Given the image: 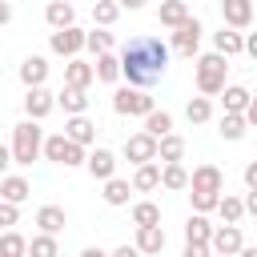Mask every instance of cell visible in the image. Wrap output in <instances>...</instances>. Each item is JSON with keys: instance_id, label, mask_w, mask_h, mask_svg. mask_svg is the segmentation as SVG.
Wrapping results in <instances>:
<instances>
[{"instance_id": "c3c4849f", "label": "cell", "mask_w": 257, "mask_h": 257, "mask_svg": "<svg viewBox=\"0 0 257 257\" xmlns=\"http://www.w3.org/2000/svg\"><path fill=\"white\" fill-rule=\"evenodd\" d=\"M80 257H108V253H104V249H96V245H88V249H84Z\"/></svg>"}, {"instance_id": "d6986e66", "label": "cell", "mask_w": 257, "mask_h": 257, "mask_svg": "<svg viewBox=\"0 0 257 257\" xmlns=\"http://www.w3.org/2000/svg\"><path fill=\"white\" fill-rule=\"evenodd\" d=\"M44 20H48V28H52V32H56V28H72V24H76V8H72V4H64V0H48Z\"/></svg>"}, {"instance_id": "83f0119b", "label": "cell", "mask_w": 257, "mask_h": 257, "mask_svg": "<svg viewBox=\"0 0 257 257\" xmlns=\"http://www.w3.org/2000/svg\"><path fill=\"white\" fill-rule=\"evenodd\" d=\"M209 233H213V225H209V217H205V213H189V221H185V241H197V245H209Z\"/></svg>"}, {"instance_id": "4fadbf2b", "label": "cell", "mask_w": 257, "mask_h": 257, "mask_svg": "<svg viewBox=\"0 0 257 257\" xmlns=\"http://www.w3.org/2000/svg\"><path fill=\"white\" fill-rule=\"evenodd\" d=\"M84 169H88L96 181H108V177H116V153L92 149V153H84Z\"/></svg>"}, {"instance_id": "681fc988", "label": "cell", "mask_w": 257, "mask_h": 257, "mask_svg": "<svg viewBox=\"0 0 257 257\" xmlns=\"http://www.w3.org/2000/svg\"><path fill=\"white\" fill-rule=\"evenodd\" d=\"M64 4H72V0H64Z\"/></svg>"}, {"instance_id": "7a4b0ae2", "label": "cell", "mask_w": 257, "mask_h": 257, "mask_svg": "<svg viewBox=\"0 0 257 257\" xmlns=\"http://www.w3.org/2000/svg\"><path fill=\"white\" fill-rule=\"evenodd\" d=\"M185 189H193V193H189L193 213H213L217 201H221V189H225V173H221L217 165H197V169L189 173V185H185Z\"/></svg>"}, {"instance_id": "f6af8a7d", "label": "cell", "mask_w": 257, "mask_h": 257, "mask_svg": "<svg viewBox=\"0 0 257 257\" xmlns=\"http://www.w3.org/2000/svg\"><path fill=\"white\" fill-rule=\"evenodd\" d=\"M8 20H12V4H8V0H0V28H4Z\"/></svg>"}, {"instance_id": "7402d4cb", "label": "cell", "mask_w": 257, "mask_h": 257, "mask_svg": "<svg viewBox=\"0 0 257 257\" xmlns=\"http://www.w3.org/2000/svg\"><path fill=\"white\" fill-rule=\"evenodd\" d=\"M36 225H40V233L56 237V233L68 225V217H64V209H60V205H40V209H36Z\"/></svg>"}, {"instance_id": "d4e9b609", "label": "cell", "mask_w": 257, "mask_h": 257, "mask_svg": "<svg viewBox=\"0 0 257 257\" xmlns=\"http://www.w3.org/2000/svg\"><path fill=\"white\" fill-rule=\"evenodd\" d=\"M92 80H100V84H116V80H120L116 52H100V56H96V64H92Z\"/></svg>"}, {"instance_id": "30bf717a", "label": "cell", "mask_w": 257, "mask_h": 257, "mask_svg": "<svg viewBox=\"0 0 257 257\" xmlns=\"http://www.w3.org/2000/svg\"><path fill=\"white\" fill-rule=\"evenodd\" d=\"M124 161H128V165H149V161H157V141L145 137V133H133V137L124 141Z\"/></svg>"}, {"instance_id": "44dd1931", "label": "cell", "mask_w": 257, "mask_h": 257, "mask_svg": "<svg viewBox=\"0 0 257 257\" xmlns=\"http://www.w3.org/2000/svg\"><path fill=\"white\" fill-rule=\"evenodd\" d=\"M52 100H56L68 116H84V112H88V92H84V88H60Z\"/></svg>"}, {"instance_id": "ba28073f", "label": "cell", "mask_w": 257, "mask_h": 257, "mask_svg": "<svg viewBox=\"0 0 257 257\" xmlns=\"http://www.w3.org/2000/svg\"><path fill=\"white\" fill-rule=\"evenodd\" d=\"M48 48L56 52V56H64V60H72L80 48H84V32L72 24V28H56L52 36H48Z\"/></svg>"}, {"instance_id": "f907efd6", "label": "cell", "mask_w": 257, "mask_h": 257, "mask_svg": "<svg viewBox=\"0 0 257 257\" xmlns=\"http://www.w3.org/2000/svg\"><path fill=\"white\" fill-rule=\"evenodd\" d=\"M213 257H217V253H213Z\"/></svg>"}, {"instance_id": "2e32d148", "label": "cell", "mask_w": 257, "mask_h": 257, "mask_svg": "<svg viewBox=\"0 0 257 257\" xmlns=\"http://www.w3.org/2000/svg\"><path fill=\"white\" fill-rule=\"evenodd\" d=\"M128 189H133V193H153V189H161V165H157V161H149V165H137V169H133V181H128Z\"/></svg>"}, {"instance_id": "f546056e", "label": "cell", "mask_w": 257, "mask_h": 257, "mask_svg": "<svg viewBox=\"0 0 257 257\" xmlns=\"http://www.w3.org/2000/svg\"><path fill=\"white\" fill-rule=\"evenodd\" d=\"M185 185H189V169H185V165H161V189L181 193Z\"/></svg>"}, {"instance_id": "3957f363", "label": "cell", "mask_w": 257, "mask_h": 257, "mask_svg": "<svg viewBox=\"0 0 257 257\" xmlns=\"http://www.w3.org/2000/svg\"><path fill=\"white\" fill-rule=\"evenodd\" d=\"M40 145H44V128H40V120H20V124H12V145H8V153H12V165H32L36 157H40Z\"/></svg>"}, {"instance_id": "836d02e7", "label": "cell", "mask_w": 257, "mask_h": 257, "mask_svg": "<svg viewBox=\"0 0 257 257\" xmlns=\"http://www.w3.org/2000/svg\"><path fill=\"white\" fill-rule=\"evenodd\" d=\"M128 181H120V177H108L104 181V201L112 205V209H120V205H128Z\"/></svg>"}, {"instance_id": "f35d334b", "label": "cell", "mask_w": 257, "mask_h": 257, "mask_svg": "<svg viewBox=\"0 0 257 257\" xmlns=\"http://www.w3.org/2000/svg\"><path fill=\"white\" fill-rule=\"evenodd\" d=\"M84 48L88 52H112V32H104V28H92V32H84Z\"/></svg>"}, {"instance_id": "cb8c5ba5", "label": "cell", "mask_w": 257, "mask_h": 257, "mask_svg": "<svg viewBox=\"0 0 257 257\" xmlns=\"http://www.w3.org/2000/svg\"><path fill=\"white\" fill-rule=\"evenodd\" d=\"M157 20H161L165 28H177V24H185V20H189V4H185V0H161Z\"/></svg>"}, {"instance_id": "5b68a950", "label": "cell", "mask_w": 257, "mask_h": 257, "mask_svg": "<svg viewBox=\"0 0 257 257\" xmlns=\"http://www.w3.org/2000/svg\"><path fill=\"white\" fill-rule=\"evenodd\" d=\"M40 153H44L48 161L64 165V169H76V165H84V149H80V145H72L64 133H52V137H44Z\"/></svg>"}, {"instance_id": "484cf974", "label": "cell", "mask_w": 257, "mask_h": 257, "mask_svg": "<svg viewBox=\"0 0 257 257\" xmlns=\"http://www.w3.org/2000/svg\"><path fill=\"white\" fill-rule=\"evenodd\" d=\"M169 133H173V112H165V108H153V112L145 116V137L161 141V137H169Z\"/></svg>"}, {"instance_id": "ffe728a7", "label": "cell", "mask_w": 257, "mask_h": 257, "mask_svg": "<svg viewBox=\"0 0 257 257\" xmlns=\"http://www.w3.org/2000/svg\"><path fill=\"white\" fill-rule=\"evenodd\" d=\"M88 84H92V64L72 56V60L64 64V88H84V92H88Z\"/></svg>"}, {"instance_id": "b9f144b4", "label": "cell", "mask_w": 257, "mask_h": 257, "mask_svg": "<svg viewBox=\"0 0 257 257\" xmlns=\"http://www.w3.org/2000/svg\"><path fill=\"white\" fill-rule=\"evenodd\" d=\"M245 189H257V161L245 165Z\"/></svg>"}, {"instance_id": "8d00e7d4", "label": "cell", "mask_w": 257, "mask_h": 257, "mask_svg": "<svg viewBox=\"0 0 257 257\" xmlns=\"http://www.w3.org/2000/svg\"><path fill=\"white\" fill-rule=\"evenodd\" d=\"M24 249H28V241L16 229H4L0 233V257H24Z\"/></svg>"}, {"instance_id": "52a82bcc", "label": "cell", "mask_w": 257, "mask_h": 257, "mask_svg": "<svg viewBox=\"0 0 257 257\" xmlns=\"http://www.w3.org/2000/svg\"><path fill=\"white\" fill-rule=\"evenodd\" d=\"M241 245H245L241 225H217V229L209 233V253H217V257H233Z\"/></svg>"}, {"instance_id": "ac0fdd59", "label": "cell", "mask_w": 257, "mask_h": 257, "mask_svg": "<svg viewBox=\"0 0 257 257\" xmlns=\"http://www.w3.org/2000/svg\"><path fill=\"white\" fill-rule=\"evenodd\" d=\"M181 161H185V137H177V133L161 137L157 141V165H181Z\"/></svg>"}, {"instance_id": "74e56055", "label": "cell", "mask_w": 257, "mask_h": 257, "mask_svg": "<svg viewBox=\"0 0 257 257\" xmlns=\"http://www.w3.org/2000/svg\"><path fill=\"white\" fill-rule=\"evenodd\" d=\"M116 16H120L116 0H96V4H92V20H96L100 28H112V24H116Z\"/></svg>"}, {"instance_id": "9c48e42d", "label": "cell", "mask_w": 257, "mask_h": 257, "mask_svg": "<svg viewBox=\"0 0 257 257\" xmlns=\"http://www.w3.org/2000/svg\"><path fill=\"white\" fill-rule=\"evenodd\" d=\"M201 32H205V28H201V20H197V16H189L185 24H177V28H173V48H177V52H185V56H193V52L201 48Z\"/></svg>"}, {"instance_id": "7dc6e473", "label": "cell", "mask_w": 257, "mask_h": 257, "mask_svg": "<svg viewBox=\"0 0 257 257\" xmlns=\"http://www.w3.org/2000/svg\"><path fill=\"white\" fill-rule=\"evenodd\" d=\"M233 257H257V249H253V245H241V249H237Z\"/></svg>"}, {"instance_id": "8fae6325", "label": "cell", "mask_w": 257, "mask_h": 257, "mask_svg": "<svg viewBox=\"0 0 257 257\" xmlns=\"http://www.w3.org/2000/svg\"><path fill=\"white\" fill-rule=\"evenodd\" d=\"M221 16H225V28L241 32L253 24V0H221Z\"/></svg>"}, {"instance_id": "8992f818", "label": "cell", "mask_w": 257, "mask_h": 257, "mask_svg": "<svg viewBox=\"0 0 257 257\" xmlns=\"http://www.w3.org/2000/svg\"><path fill=\"white\" fill-rule=\"evenodd\" d=\"M153 108L157 104L145 88H116L112 92V112H120V116H149Z\"/></svg>"}, {"instance_id": "603a6c76", "label": "cell", "mask_w": 257, "mask_h": 257, "mask_svg": "<svg viewBox=\"0 0 257 257\" xmlns=\"http://www.w3.org/2000/svg\"><path fill=\"white\" fill-rule=\"evenodd\" d=\"M32 197V185L24 181V177H0V201H8V205H24Z\"/></svg>"}, {"instance_id": "9a60e30c", "label": "cell", "mask_w": 257, "mask_h": 257, "mask_svg": "<svg viewBox=\"0 0 257 257\" xmlns=\"http://www.w3.org/2000/svg\"><path fill=\"white\" fill-rule=\"evenodd\" d=\"M64 137H68L72 145L88 149V145L96 141V124H92L88 116H68V120H64Z\"/></svg>"}, {"instance_id": "ee69618b", "label": "cell", "mask_w": 257, "mask_h": 257, "mask_svg": "<svg viewBox=\"0 0 257 257\" xmlns=\"http://www.w3.org/2000/svg\"><path fill=\"white\" fill-rule=\"evenodd\" d=\"M8 165H12V153H8V145H0V177L8 173Z\"/></svg>"}, {"instance_id": "e0dca14e", "label": "cell", "mask_w": 257, "mask_h": 257, "mask_svg": "<svg viewBox=\"0 0 257 257\" xmlns=\"http://www.w3.org/2000/svg\"><path fill=\"white\" fill-rule=\"evenodd\" d=\"M133 249H137L141 257H153V253H161V249H165V229H161V225H145V229H137V241H133Z\"/></svg>"}, {"instance_id": "d590c367", "label": "cell", "mask_w": 257, "mask_h": 257, "mask_svg": "<svg viewBox=\"0 0 257 257\" xmlns=\"http://www.w3.org/2000/svg\"><path fill=\"white\" fill-rule=\"evenodd\" d=\"M245 133H249V124H245L241 112H225V116H221V137H225V141H241Z\"/></svg>"}, {"instance_id": "6da1fadb", "label": "cell", "mask_w": 257, "mask_h": 257, "mask_svg": "<svg viewBox=\"0 0 257 257\" xmlns=\"http://www.w3.org/2000/svg\"><path fill=\"white\" fill-rule=\"evenodd\" d=\"M116 64H120V76L128 80V88H145L149 92L169 68V44L161 36H133L116 52Z\"/></svg>"}, {"instance_id": "277c9868", "label": "cell", "mask_w": 257, "mask_h": 257, "mask_svg": "<svg viewBox=\"0 0 257 257\" xmlns=\"http://www.w3.org/2000/svg\"><path fill=\"white\" fill-rule=\"evenodd\" d=\"M225 76H229V60L221 52H205L197 56V92L201 96H217L225 88Z\"/></svg>"}, {"instance_id": "d6a6232c", "label": "cell", "mask_w": 257, "mask_h": 257, "mask_svg": "<svg viewBox=\"0 0 257 257\" xmlns=\"http://www.w3.org/2000/svg\"><path fill=\"white\" fill-rule=\"evenodd\" d=\"M24 257H60V245H56V237L36 233V237L28 241V249H24Z\"/></svg>"}, {"instance_id": "e575fe53", "label": "cell", "mask_w": 257, "mask_h": 257, "mask_svg": "<svg viewBox=\"0 0 257 257\" xmlns=\"http://www.w3.org/2000/svg\"><path fill=\"white\" fill-rule=\"evenodd\" d=\"M185 116H189V124H205V120L213 116V100H209V96H193V100L185 104Z\"/></svg>"}, {"instance_id": "7c38bea8", "label": "cell", "mask_w": 257, "mask_h": 257, "mask_svg": "<svg viewBox=\"0 0 257 257\" xmlns=\"http://www.w3.org/2000/svg\"><path fill=\"white\" fill-rule=\"evenodd\" d=\"M52 108H56V100H52V92H48L44 84L24 92V112H28V120H44Z\"/></svg>"}, {"instance_id": "f1b7e54d", "label": "cell", "mask_w": 257, "mask_h": 257, "mask_svg": "<svg viewBox=\"0 0 257 257\" xmlns=\"http://www.w3.org/2000/svg\"><path fill=\"white\" fill-rule=\"evenodd\" d=\"M213 52H221L225 60H229V56H237V52H241V32H233V28L213 32Z\"/></svg>"}, {"instance_id": "60d3db41", "label": "cell", "mask_w": 257, "mask_h": 257, "mask_svg": "<svg viewBox=\"0 0 257 257\" xmlns=\"http://www.w3.org/2000/svg\"><path fill=\"white\" fill-rule=\"evenodd\" d=\"M181 257H213L209 253V245H197V241H185V253Z\"/></svg>"}, {"instance_id": "7bdbcfd3", "label": "cell", "mask_w": 257, "mask_h": 257, "mask_svg": "<svg viewBox=\"0 0 257 257\" xmlns=\"http://www.w3.org/2000/svg\"><path fill=\"white\" fill-rule=\"evenodd\" d=\"M108 257H141V253H137V249H133V245H116V249H112V253H108Z\"/></svg>"}, {"instance_id": "ab89813d", "label": "cell", "mask_w": 257, "mask_h": 257, "mask_svg": "<svg viewBox=\"0 0 257 257\" xmlns=\"http://www.w3.org/2000/svg\"><path fill=\"white\" fill-rule=\"evenodd\" d=\"M20 221V205H8V201H0V229H12Z\"/></svg>"}, {"instance_id": "4dcf8cb0", "label": "cell", "mask_w": 257, "mask_h": 257, "mask_svg": "<svg viewBox=\"0 0 257 257\" xmlns=\"http://www.w3.org/2000/svg\"><path fill=\"white\" fill-rule=\"evenodd\" d=\"M217 213H221V221H225V225H241V217H245V209H241V197H233V193H221V201H217Z\"/></svg>"}, {"instance_id": "1f68e13d", "label": "cell", "mask_w": 257, "mask_h": 257, "mask_svg": "<svg viewBox=\"0 0 257 257\" xmlns=\"http://www.w3.org/2000/svg\"><path fill=\"white\" fill-rule=\"evenodd\" d=\"M133 225H137V229L161 225V205H157V201H137V205H133Z\"/></svg>"}, {"instance_id": "4316f807", "label": "cell", "mask_w": 257, "mask_h": 257, "mask_svg": "<svg viewBox=\"0 0 257 257\" xmlns=\"http://www.w3.org/2000/svg\"><path fill=\"white\" fill-rule=\"evenodd\" d=\"M221 92H225V96H221V100H225V112H245L249 100H253V92H249L245 84H225Z\"/></svg>"}, {"instance_id": "bcb514c9", "label": "cell", "mask_w": 257, "mask_h": 257, "mask_svg": "<svg viewBox=\"0 0 257 257\" xmlns=\"http://www.w3.org/2000/svg\"><path fill=\"white\" fill-rule=\"evenodd\" d=\"M116 8H128V12H137V8H145V0H116Z\"/></svg>"}, {"instance_id": "5bb4252c", "label": "cell", "mask_w": 257, "mask_h": 257, "mask_svg": "<svg viewBox=\"0 0 257 257\" xmlns=\"http://www.w3.org/2000/svg\"><path fill=\"white\" fill-rule=\"evenodd\" d=\"M20 80H24V88H40L44 80H48V60L44 56H24L20 60Z\"/></svg>"}]
</instances>
